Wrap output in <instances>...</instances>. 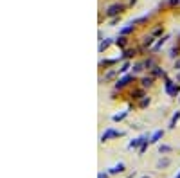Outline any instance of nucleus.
Listing matches in <instances>:
<instances>
[{
    "label": "nucleus",
    "instance_id": "nucleus-1",
    "mask_svg": "<svg viewBox=\"0 0 180 178\" xmlns=\"http://www.w3.org/2000/svg\"><path fill=\"white\" fill-rule=\"evenodd\" d=\"M133 74H126V76H123L121 79H117V83H115V90H119V88H124L126 85L130 83V81H133Z\"/></svg>",
    "mask_w": 180,
    "mask_h": 178
},
{
    "label": "nucleus",
    "instance_id": "nucleus-2",
    "mask_svg": "<svg viewBox=\"0 0 180 178\" xmlns=\"http://www.w3.org/2000/svg\"><path fill=\"white\" fill-rule=\"evenodd\" d=\"M123 133L121 131H117V129H114V128H108L106 131L101 135V140L104 142V140H108V139H114V137H121Z\"/></svg>",
    "mask_w": 180,
    "mask_h": 178
},
{
    "label": "nucleus",
    "instance_id": "nucleus-3",
    "mask_svg": "<svg viewBox=\"0 0 180 178\" xmlns=\"http://www.w3.org/2000/svg\"><path fill=\"white\" fill-rule=\"evenodd\" d=\"M124 7H123V5H119V4H115V5H110V7H108V11H106V15H108V16H115V15H119V13H121Z\"/></svg>",
    "mask_w": 180,
    "mask_h": 178
},
{
    "label": "nucleus",
    "instance_id": "nucleus-4",
    "mask_svg": "<svg viewBox=\"0 0 180 178\" xmlns=\"http://www.w3.org/2000/svg\"><path fill=\"white\" fill-rule=\"evenodd\" d=\"M166 92H168L171 97H177V95H180V85H178V83H173Z\"/></svg>",
    "mask_w": 180,
    "mask_h": 178
},
{
    "label": "nucleus",
    "instance_id": "nucleus-5",
    "mask_svg": "<svg viewBox=\"0 0 180 178\" xmlns=\"http://www.w3.org/2000/svg\"><path fill=\"white\" fill-rule=\"evenodd\" d=\"M146 139H148V135H142V137H139V139H133V140L130 142V148H137V146H142L144 142H148Z\"/></svg>",
    "mask_w": 180,
    "mask_h": 178
},
{
    "label": "nucleus",
    "instance_id": "nucleus-6",
    "mask_svg": "<svg viewBox=\"0 0 180 178\" xmlns=\"http://www.w3.org/2000/svg\"><path fill=\"white\" fill-rule=\"evenodd\" d=\"M162 135H164V129H157V131L150 137V142H151V144H157V142L162 139Z\"/></svg>",
    "mask_w": 180,
    "mask_h": 178
},
{
    "label": "nucleus",
    "instance_id": "nucleus-7",
    "mask_svg": "<svg viewBox=\"0 0 180 178\" xmlns=\"http://www.w3.org/2000/svg\"><path fill=\"white\" fill-rule=\"evenodd\" d=\"M178 119H180V110H177L175 113H173V117H171V121H169V128H171V129L177 126V121H178Z\"/></svg>",
    "mask_w": 180,
    "mask_h": 178
},
{
    "label": "nucleus",
    "instance_id": "nucleus-8",
    "mask_svg": "<svg viewBox=\"0 0 180 178\" xmlns=\"http://www.w3.org/2000/svg\"><path fill=\"white\" fill-rule=\"evenodd\" d=\"M153 78H166V72L162 70L160 67H155V68H153Z\"/></svg>",
    "mask_w": 180,
    "mask_h": 178
},
{
    "label": "nucleus",
    "instance_id": "nucleus-9",
    "mask_svg": "<svg viewBox=\"0 0 180 178\" xmlns=\"http://www.w3.org/2000/svg\"><path fill=\"white\" fill-rule=\"evenodd\" d=\"M141 85H142V88L151 86V85H153V76H150V78H142V79H141Z\"/></svg>",
    "mask_w": 180,
    "mask_h": 178
},
{
    "label": "nucleus",
    "instance_id": "nucleus-10",
    "mask_svg": "<svg viewBox=\"0 0 180 178\" xmlns=\"http://www.w3.org/2000/svg\"><path fill=\"white\" fill-rule=\"evenodd\" d=\"M119 171H124V164H123V162L115 164V166H114V167L110 169V173H119Z\"/></svg>",
    "mask_w": 180,
    "mask_h": 178
},
{
    "label": "nucleus",
    "instance_id": "nucleus-11",
    "mask_svg": "<svg viewBox=\"0 0 180 178\" xmlns=\"http://www.w3.org/2000/svg\"><path fill=\"white\" fill-rule=\"evenodd\" d=\"M169 151H171V148H169V146H166V144H160V146H158V153L166 155V153H169Z\"/></svg>",
    "mask_w": 180,
    "mask_h": 178
},
{
    "label": "nucleus",
    "instance_id": "nucleus-12",
    "mask_svg": "<svg viewBox=\"0 0 180 178\" xmlns=\"http://www.w3.org/2000/svg\"><path fill=\"white\" fill-rule=\"evenodd\" d=\"M126 115H128V110H124V112H121V113H117V115H114V121L117 122V121H123Z\"/></svg>",
    "mask_w": 180,
    "mask_h": 178
},
{
    "label": "nucleus",
    "instance_id": "nucleus-13",
    "mask_svg": "<svg viewBox=\"0 0 180 178\" xmlns=\"http://www.w3.org/2000/svg\"><path fill=\"white\" fill-rule=\"evenodd\" d=\"M166 40H168V36H164V38H160V40H158V42H157V45L153 47V51H158V49H160V47L166 43Z\"/></svg>",
    "mask_w": 180,
    "mask_h": 178
},
{
    "label": "nucleus",
    "instance_id": "nucleus-14",
    "mask_svg": "<svg viewBox=\"0 0 180 178\" xmlns=\"http://www.w3.org/2000/svg\"><path fill=\"white\" fill-rule=\"evenodd\" d=\"M142 68H144V63H135V65H133V76H135V74H139Z\"/></svg>",
    "mask_w": 180,
    "mask_h": 178
},
{
    "label": "nucleus",
    "instance_id": "nucleus-15",
    "mask_svg": "<svg viewBox=\"0 0 180 178\" xmlns=\"http://www.w3.org/2000/svg\"><path fill=\"white\" fill-rule=\"evenodd\" d=\"M131 97H133V99H141V97H146V95H144L142 90H137V92H133V94H131Z\"/></svg>",
    "mask_w": 180,
    "mask_h": 178
},
{
    "label": "nucleus",
    "instance_id": "nucleus-16",
    "mask_svg": "<svg viewBox=\"0 0 180 178\" xmlns=\"http://www.w3.org/2000/svg\"><path fill=\"white\" fill-rule=\"evenodd\" d=\"M128 68H130V63H128V61H126V63H123V65H121V68H117V72H121V74H124L126 70H128Z\"/></svg>",
    "mask_w": 180,
    "mask_h": 178
},
{
    "label": "nucleus",
    "instance_id": "nucleus-17",
    "mask_svg": "<svg viewBox=\"0 0 180 178\" xmlns=\"http://www.w3.org/2000/svg\"><path fill=\"white\" fill-rule=\"evenodd\" d=\"M115 43H117L119 47H124V45H126V38H124V36H119V38L115 40Z\"/></svg>",
    "mask_w": 180,
    "mask_h": 178
},
{
    "label": "nucleus",
    "instance_id": "nucleus-18",
    "mask_svg": "<svg viewBox=\"0 0 180 178\" xmlns=\"http://www.w3.org/2000/svg\"><path fill=\"white\" fill-rule=\"evenodd\" d=\"M130 31H133V24H130V25H126V27H124V29L121 31V34H128Z\"/></svg>",
    "mask_w": 180,
    "mask_h": 178
},
{
    "label": "nucleus",
    "instance_id": "nucleus-19",
    "mask_svg": "<svg viewBox=\"0 0 180 178\" xmlns=\"http://www.w3.org/2000/svg\"><path fill=\"white\" fill-rule=\"evenodd\" d=\"M168 164H169V158H164V160H158V164H157V166H158V167H166Z\"/></svg>",
    "mask_w": 180,
    "mask_h": 178
},
{
    "label": "nucleus",
    "instance_id": "nucleus-20",
    "mask_svg": "<svg viewBox=\"0 0 180 178\" xmlns=\"http://www.w3.org/2000/svg\"><path fill=\"white\" fill-rule=\"evenodd\" d=\"M108 45H110V42H101V43H99V52H103Z\"/></svg>",
    "mask_w": 180,
    "mask_h": 178
},
{
    "label": "nucleus",
    "instance_id": "nucleus-21",
    "mask_svg": "<svg viewBox=\"0 0 180 178\" xmlns=\"http://www.w3.org/2000/svg\"><path fill=\"white\" fill-rule=\"evenodd\" d=\"M144 45H153V36H148V38H144Z\"/></svg>",
    "mask_w": 180,
    "mask_h": 178
},
{
    "label": "nucleus",
    "instance_id": "nucleus-22",
    "mask_svg": "<svg viewBox=\"0 0 180 178\" xmlns=\"http://www.w3.org/2000/svg\"><path fill=\"white\" fill-rule=\"evenodd\" d=\"M148 105H150V97H144V99L141 101V106L144 108V106H148Z\"/></svg>",
    "mask_w": 180,
    "mask_h": 178
},
{
    "label": "nucleus",
    "instance_id": "nucleus-23",
    "mask_svg": "<svg viewBox=\"0 0 180 178\" xmlns=\"http://www.w3.org/2000/svg\"><path fill=\"white\" fill-rule=\"evenodd\" d=\"M131 54H135V51H126V52L123 54V58H130Z\"/></svg>",
    "mask_w": 180,
    "mask_h": 178
},
{
    "label": "nucleus",
    "instance_id": "nucleus-24",
    "mask_svg": "<svg viewBox=\"0 0 180 178\" xmlns=\"http://www.w3.org/2000/svg\"><path fill=\"white\" fill-rule=\"evenodd\" d=\"M114 76H115V70H110L108 74H106V78H104V79H110V78H114Z\"/></svg>",
    "mask_w": 180,
    "mask_h": 178
},
{
    "label": "nucleus",
    "instance_id": "nucleus-25",
    "mask_svg": "<svg viewBox=\"0 0 180 178\" xmlns=\"http://www.w3.org/2000/svg\"><path fill=\"white\" fill-rule=\"evenodd\" d=\"M175 70H180V59L175 61Z\"/></svg>",
    "mask_w": 180,
    "mask_h": 178
},
{
    "label": "nucleus",
    "instance_id": "nucleus-26",
    "mask_svg": "<svg viewBox=\"0 0 180 178\" xmlns=\"http://www.w3.org/2000/svg\"><path fill=\"white\" fill-rule=\"evenodd\" d=\"M158 32H162V27H157V29L153 31V34H158Z\"/></svg>",
    "mask_w": 180,
    "mask_h": 178
},
{
    "label": "nucleus",
    "instance_id": "nucleus-27",
    "mask_svg": "<svg viewBox=\"0 0 180 178\" xmlns=\"http://www.w3.org/2000/svg\"><path fill=\"white\" fill-rule=\"evenodd\" d=\"M99 178H108V175L106 173H99Z\"/></svg>",
    "mask_w": 180,
    "mask_h": 178
},
{
    "label": "nucleus",
    "instance_id": "nucleus-28",
    "mask_svg": "<svg viewBox=\"0 0 180 178\" xmlns=\"http://www.w3.org/2000/svg\"><path fill=\"white\" fill-rule=\"evenodd\" d=\"M169 4H178V0H169Z\"/></svg>",
    "mask_w": 180,
    "mask_h": 178
},
{
    "label": "nucleus",
    "instance_id": "nucleus-29",
    "mask_svg": "<svg viewBox=\"0 0 180 178\" xmlns=\"http://www.w3.org/2000/svg\"><path fill=\"white\" fill-rule=\"evenodd\" d=\"M175 178H180V171H178V175H177V176H175Z\"/></svg>",
    "mask_w": 180,
    "mask_h": 178
},
{
    "label": "nucleus",
    "instance_id": "nucleus-30",
    "mask_svg": "<svg viewBox=\"0 0 180 178\" xmlns=\"http://www.w3.org/2000/svg\"><path fill=\"white\" fill-rule=\"evenodd\" d=\"M178 81H180V74H178Z\"/></svg>",
    "mask_w": 180,
    "mask_h": 178
},
{
    "label": "nucleus",
    "instance_id": "nucleus-31",
    "mask_svg": "<svg viewBox=\"0 0 180 178\" xmlns=\"http://www.w3.org/2000/svg\"><path fill=\"white\" fill-rule=\"evenodd\" d=\"M142 178H150V176H142Z\"/></svg>",
    "mask_w": 180,
    "mask_h": 178
},
{
    "label": "nucleus",
    "instance_id": "nucleus-32",
    "mask_svg": "<svg viewBox=\"0 0 180 178\" xmlns=\"http://www.w3.org/2000/svg\"><path fill=\"white\" fill-rule=\"evenodd\" d=\"M178 101H180V97H178Z\"/></svg>",
    "mask_w": 180,
    "mask_h": 178
}]
</instances>
